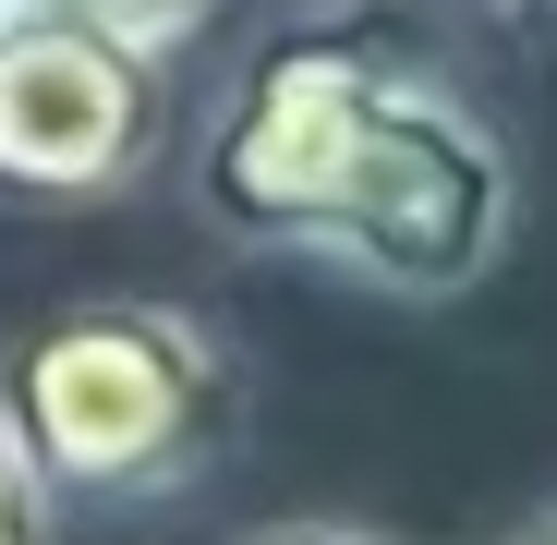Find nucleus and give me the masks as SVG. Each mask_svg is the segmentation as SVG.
Here are the masks:
<instances>
[{"label":"nucleus","instance_id":"1a4fd4ad","mask_svg":"<svg viewBox=\"0 0 557 545\" xmlns=\"http://www.w3.org/2000/svg\"><path fill=\"white\" fill-rule=\"evenodd\" d=\"M521 13H557V0H521Z\"/></svg>","mask_w":557,"mask_h":545},{"label":"nucleus","instance_id":"423d86ee","mask_svg":"<svg viewBox=\"0 0 557 545\" xmlns=\"http://www.w3.org/2000/svg\"><path fill=\"white\" fill-rule=\"evenodd\" d=\"M243 545H388V533H363V521H267Z\"/></svg>","mask_w":557,"mask_h":545},{"label":"nucleus","instance_id":"6e6552de","mask_svg":"<svg viewBox=\"0 0 557 545\" xmlns=\"http://www.w3.org/2000/svg\"><path fill=\"white\" fill-rule=\"evenodd\" d=\"M13 13H25V0H0V25H13Z\"/></svg>","mask_w":557,"mask_h":545},{"label":"nucleus","instance_id":"20e7f679","mask_svg":"<svg viewBox=\"0 0 557 545\" xmlns=\"http://www.w3.org/2000/svg\"><path fill=\"white\" fill-rule=\"evenodd\" d=\"M25 13H73V25H98V37H122V49H146V61H170V49H195L231 0H25Z\"/></svg>","mask_w":557,"mask_h":545},{"label":"nucleus","instance_id":"f257e3e1","mask_svg":"<svg viewBox=\"0 0 557 545\" xmlns=\"http://www.w3.org/2000/svg\"><path fill=\"white\" fill-rule=\"evenodd\" d=\"M195 195L231 243L315 255L388 304H460L521 231V158L400 37L278 25L207 122Z\"/></svg>","mask_w":557,"mask_h":545},{"label":"nucleus","instance_id":"f03ea898","mask_svg":"<svg viewBox=\"0 0 557 545\" xmlns=\"http://www.w3.org/2000/svg\"><path fill=\"white\" fill-rule=\"evenodd\" d=\"M0 424L49 509H146L231 461L243 363L195 304H61L0 351Z\"/></svg>","mask_w":557,"mask_h":545},{"label":"nucleus","instance_id":"39448f33","mask_svg":"<svg viewBox=\"0 0 557 545\" xmlns=\"http://www.w3.org/2000/svg\"><path fill=\"white\" fill-rule=\"evenodd\" d=\"M0 545H49V485L25 473L13 424H0Z\"/></svg>","mask_w":557,"mask_h":545},{"label":"nucleus","instance_id":"7ed1b4c3","mask_svg":"<svg viewBox=\"0 0 557 545\" xmlns=\"http://www.w3.org/2000/svg\"><path fill=\"white\" fill-rule=\"evenodd\" d=\"M158 73L146 49L73 25V13H13L0 25V207H110L158 158Z\"/></svg>","mask_w":557,"mask_h":545},{"label":"nucleus","instance_id":"0eeeda50","mask_svg":"<svg viewBox=\"0 0 557 545\" xmlns=\"http://www.w3.org/2000/svg\"><path fill=\"white\" fill-rule=\"evenodd\" d=\"M497 545H557V497H545V509H533L521 533H497Z\"/></svg>","mask_w":557,"mask_h":545}]
</instances>
